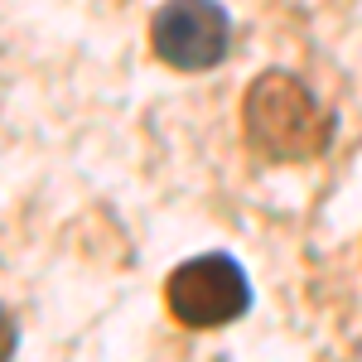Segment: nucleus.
<instances>
[{"mask_svg": "<svg viewBox=\"0 0 362 362\" xmlns=\"http://www.w3.org/2000/svg\"><path fill=\"white\" fill-rule=\"evenodd\" d=\"M242 126H247V145L271 160V165H300L329 150L334 140V116L314 102L295 73H261L247 87L242 102Z\"/></svg>", "mask_w": 362, "mask_h": 362, "instance_id": "obj_1", "label": "nucleus"}, {"mask_svg": "<svg viewBox=\"0 0 362 362\" xmlns=\"http://www.w3.org/2000/svg\"><path fill=\"white\" fill-rule=\"evenodd\" d=\"M165 300L169 314L189 329H223L232 319H242L251 305L247 276L232 256H194L184 266H174V276L165 280Z\"/></svg>", "mask_w": 362, "mask_h": 362, "instance_id": "obj_2", "label": "nucleus"}, {"mask_svg": "<svg viewBox=\"0 0 362 362\" xmlns=\"http://www.w3.org/2000/svg\"><path fill=\"white\" fill-rule=\"evenodd\" d=\"M150 44L179 73L218 68L232 44V25L218 0H165L150 20Z\"/></svg>", "mask_w": 362, "mask_h": 362, "instance_id": "obj_3", "label": "nucleus"}, {"mask_svg": "<svg viewBox=\"0 0 362 362\" xmlns=\"http://www.w3.org/2000/svg\"><path fill=\"white\" fill-rule=\"evenodd\" d=\"M15 348H20L15 319H10V314H5V305H0V358H15Z\"/></svg>", "mask_w": 362, "mask_h": 362, "instance_id": "obj_4", "label": "nucleus"}]
</instances>
